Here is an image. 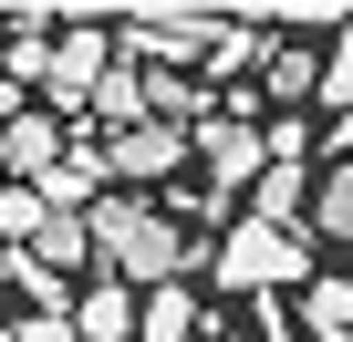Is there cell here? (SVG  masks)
Returning <instances> with one entry per match:
<instances>
[{
    "instance_id": "1",
    "label": "cell",
    "mask_w": 353,
    "mask_h": 342,
    "mask_svg": "<svg viewBox=\"0 0 353 342\" xmlns=\"http://www.w3.org/2000/svg\"><path fill=\"white\" fill-rule=\"evenodd\" d=\"M83 239H94V259H104L125 290H156V280H176V270H198V259H208L176 218H156V208L125 197V187H104V197L83 208Z\"/></svg>"
},
{
    "instance_id": "2",
    "label": "cell",
    "mask_w": 353,
    "mask_h": 342,
    "mask_svg": "<svg viewBox=\"0 0 353 342\" xmlns=\"http://www.w3.org/2000/svg\"><path fill=\"white\" fill-rule=\"evenodd\" d=\"M208 270H219V290H250V301H281V290H301L312 280V239L301 228H229L219 249H208Z\"/></svg>"
},
{
    "instance_id": "3",
    "label": "cell",
    "mask_w": 353,
    "mask_h": 342,
    "mask_svg": "<svg viewBox=\"0 0 353 342\" xmlns=\"http://www.w3.org/2000/svg\"><path fill=\"white\" fill-rule=\"evenodd\" d=\"M104 63H114V32L104 21H63V42H52V73H42V94L83 125V104H94V83H104Z\"/></svg>"
},
{
    "instance_id": "4",
    "label": "cell",
    "mask_w": 353,
    "mask_h": 342,
    "mask_svg": "<svg viewBox=\"0 0 353 342\" xmlns=\"http://www.w3.org/2000/svg\"><path fill=\"white\" fill-rule=\"evenodd\" d=\"M188 145L208 156V197H229V187L260 177V125H250V114H219V104H208V125H188Z\"/></svg>"
},
{
    "instance_id": "5",
    "label": "cell",
    "mask_w": 353,
    "mask_h": 342,
    "mask_svg": "<svg viewBox=\"0 0 353 342\" xmlns=\"http://www.w3.org/2000/svg\"><path fill=\"white\" fill-rule=\"evenodd\" d=\"M176 156H188V135H176V125H125V135H104V177L135 197V187H156V177H166Z\"/></svg>"
},
{
    "instance_id": "6",
    "label": "cell",
    "mask_w": 353,
    "mask_h": 342,
    "mask_svg": "<svg viewBox=\"0 0 353 342\" xmlns=\"http://www.w3.org/2000/svg\"><path fill=\"white\" fill-rule=\"evenodd\" d=\"M104 187H114V177H104V145H83V135H73V145H63V166H52L32 197H42V218H83Z\"/></svg>"
},
{
    "instance_id": "7",
    "label": "cell",
    "mask_w": 353,
    "mask_h": 342,
    "mask_svg": "<svg viewBox=\"0 0 353 342\" xmlns=\"http://www.w3.org/2000/svg\"><path fill=\"white\" fill-rule=\"evenodd\" d=\"M135 342H208V311H198V290H188V280H156V290L135 301Z\"/></svg>"
},
{
    "instance_id": "8",
    "label": "cell",
    "mask_w": 353,
    "mask_h": 342,
    "mask_svg": "<svg viewBox=\"0 0 353 342\" xmlns=\"http://www.w3.org/2000/svg\"><path fill=\"white\" fill-rule=\"evenodd\" d=\"M73 332H83V342H135V290H125L114 270L83 280V290H73Z\"/></svg>"
},
{
    "instance_id": "9",
    "label": "cell",
    "mask_w": 353,
    "mask_h": 342,
    "mask_svg": "<svg viewBox=\"0 0 353 342\" xmlns=\"http://www.w3.org/2000/svg\"><path fill=\"white\" fill-rule=\"evenodd\" d=\"M301 208H312V177H301V166H260V177H250V228H301Z\"/></svg>"
},
{
    "instance_id": "10",
    "label": "cell",
    "mask_w": 353,
    "mask_h": 342,
    "mask_svg": "<svg viewBox=\"0 0 353 342\" xmlns=\"http://www.w3.org/2000/svg\"><path fill=\"white\" fill-rule=\"evenodd\" d=\"M83 114H94V125H104V135H125V125H145V73H135V63H125V52H114V63H104V83H94V104H83Z\"/></svg>"
},
{
    "instance_id": "11",
    "label": "cell",
    "mask_w": 353,
    "mask_h": 342,
    "mask_svg": "<svg viewBox=\"0 0 353 342\" xmlns=\"http://www.w3.org/2000/svg\"><path fill=\"white\" fill-rule=\"evenodd\" d=\"M312 342H353V280H301V311H291Z\"/></svg>"
},
{
    "instance_id": "12",
    "label": "cell",
    "mask_w": 353,
    "mask_h": 342,
    "mask_svg": "<svg viewBox=\"0 0 353 342\" xmlns=\"http://www.w3.org/2000/svg\"><path fill=\"white\" fill-rule=\"evenodd\" d=\"M312 228H322V239H343V249H353V166H322V197H312V208H301V239H312Z\"/></svg>"
},
{
    "instance_id": "13",
    "label": "cell",
    "mask_w": 353,
    "mask_h": 342,
    "mask_svg": "<svg viewBox=\"0 0 353 342\" xmlns=\"http://www.w3.org/2000/svg\"><path fill=\"white\" fill-rule=\"evenodd\" d=\"M21 259H32V270H52V280H63V270H83V259H94V239H83V218H42V239H32V249H21Z\"/></svg>"
},
{
    "instance_id": "14",
    "label": "cell",
    "mask_w": 353,
    "mask_h": 342,
    "mask_svg": "<svg viewBox=\"0 0 353 342\" xmlns=\"http://www.w3.org/2000/svg\"><path fill=\"white\" fill-rule=\"evenodd\" d=\"M312 73H322V83H312V94H322V104H332V114H353V11H343V21H332V52H322V63H312Z\"/></svg>"
},
{
    "instance_id": "15",
    "label": "cell",
    "mask_w": 353,
    "mask_h": 342,
    "mask_svg": "<svg viewBox=\"0 0 353 342\" xmlns=\"http://www.w3.org/2000/svg\"><path fill=\"white\" fill-rule=\"evenodd\" d=\"M260 73H270V94H281V104H301V94H312V83H322V73H312V52H301V42H270V63H260Z\"/></svg>"
},
{
    "instance_id": "16",
    "label": "cell",
    "mask_w": 353,
    "mask_h": 342,
    "mask_svg": "<svg viewBox=\"0 0 353 342\" xmlns=\"http://www.w3.org/2000/svg\"><path fill=\"white\" fill-rule=\"evenodd\" d=\"M42 239V197L32 187H0V249H32Z\"/></svg>"
},
{
    "instance_id": "17",
    "label": "cell",
    "mask_w": 353,
    "mask_h": 342,
    "mask_svg": "<svg viewBox=\"0 0 353 342\" xmlns=\"http://www.w3.org/2000/svg\"><path fill=\"white\" fill-rule=\"evenodd\" d=\"M21 342H83V332H73V311H32V321H21Z\"/></svg>"
},
{
    "instance_id": "18",
    "label": "cell",
    "mask_w": 353,
    "mask_h": 342,
    "mask_svg": "<svg viewBox=\"0 0 353 342\" xmlns=\"http://www.w3.org/2000/svg\"><path fill=\"white\" fill-rule=\"evenodd\" d=\"M322 145H332V166H353V114H332V125H322Z\"/></svg>"
},
{
    "instance_id": "19",
    "label": "cell",
    "mask_w": 353,
    "mask_h": 342,
    "mask_svg": "<svg viewBox=\"0 0 353 342\" xmlns=\"http://www.w3.org/2000/svg\"><path fill=\"white\" fill-rule=\"evenodd\" d=\"M11 270H21V249H0V290H11Z\"/></svg>"
},
{
    "instance_id": "20",
    "label": "cell",
    "mask_w": 353,
    "mask_h": 342,
    "mask_svg": "<svg viewBox=\"0 0 353 342\" xmlns=\"http://www.w3.org/2000/svg\"><path fill=\"white\" fill-rule=\"evenodd\" d=\"M0 342H21V321H0Z\"/></svg>"
},
{
    "instance_id": "21",
    "label": "cell",
    "mask_w": 353,
    "mask_h": 342,
    "mask_svg": "<svg viewBox=\"0 0 353 342\" xmlns=\"http://www.w3.org/2000/svg\"><path fill=\"white\" fill-rule=\"evenodd\" d=\"M208 342H219V332H208Z\"/></svg>"
}]
</instances>
